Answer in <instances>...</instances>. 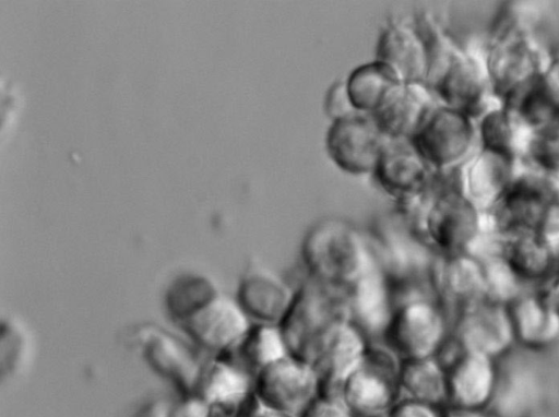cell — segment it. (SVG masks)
Instances as JSON below:
<instances>
[{"label":"cell","instance_id":"cell-11","mask_svg":"<svg viewBox=\"0 0 559 417\" xmlns=\"http://www.w3.org/2000/svg\"><path fill=\"white\" fill-rule=\"evenodd\" d=\"M320 392V380L312 365L290 354L263 367L253 377V393L259 401L299 417Z\"/></svg>","mask_w":559,"mask_h":417},{"label":"cell","instance_id":"cell-37","mask_svg":"<svg viewBox=\"0 0 559 417\" xmlns=\"http://www.w3.org/2000/svg\"><path fill=\"white\" fill-rule=\"evenodd\" d=\"M444 407L401 397L385 417H442Z\"/></svg>","mask_w":559,"mask_h":417},{"label":"cell","instance_id":"cell-28","mask_svg":"<svg viewBox=\"0 0 559 417\" xmlns=\"http://www.w3.org/2000/svg\"><path fill=\"white\" fill-rule=\"evenodd\" d=\"M507 107L535 131L559 120V52L550 56L539 78Z\"/></svg>","mask_w":559,"mask_h":417},{"label":"cell","instance_id":"cell-35","mask_svg":"<svg viewBox=\"0 0 559 417\" xmlns=\"http://www.w3.org/2000/svg\"><path fill=\"white\" fill-rule=\"evenodd\" d=\"M483 272L488 301L503 306L518 298L520 278L502 258L490 260Z\"/></svg>","mask_w":559,"mask_h":417},{"label":"cell","instance_id":"cell-7","mask_svg":"<svg viewBox=\"0 0 559 417\" xmlns=\"http://www.w3.org/2000/svg\"><path fill=\"white\" fill-rule=\"evenodd\" d=\"M401 362L383 343H370L340 390L341 400L354 417H385L402 397Z\"/></svg>","mask_w":559,"mask_h":417},{"label":"cell","instance_id":"cell-3","mask_svg":"<svg viewBox=\"0 0 559 417\" xmlns=\"http://www.w3.org/2000/svg\"><path fill=\"white\" fill-rule=\"evenodd\" d=\"M427 37L430 61L426 83L440 104L476 121L502 105L493 94L484 56L462 48L441 27Z\"/></svg>","mask_w":559,"mask_h":417},{"label":"cell","instance_id":"cell-9","mask_svg":"<svg viewBox=\"0 0 559 417\" xmlns=\"http://www.w3.org/2000/svg\"><path fill=\"white\" fill-rule=\"evenodd\" d=\"M411 142L436 172H448L461 167L479 147L477 121L439 103Z\"/></svg>","mask_w":559,"mask_h":417},{"label":"cell","instance_id":"cell-42","mask_svg":"<svg viewBox=\"0 0 559 417\" xmlns=\"http://www.w3.org/2000/svg\"><path fill=\"white\" fill-rule=\"evenodd\" d=\"M542 299L559 313V277L551 284L546 297Z\"/></svg>","mask_w":559,"mask_h":417},{"label":"cell","instance_id":"cell-2","mask_svg":"<svg viewBox=\"0 0 559 417\" xmlns=\"http://www.w3.org/2000/svg\"><path fill=\"white\" fill-rule=\"evenodd\" d=\"M300 259L309 278L342 290L377 263L369 231L341 217L322 218L306 231Z\"/></svg>","mask_w":559,"mask_h":417},{"label":"cell","instance_id":"cell-39","mask_svg":"<svg viewBox=\"0 0 559 417\" xmlns=\"http://www.w3.org/2000/svg\"><path fill=\"white\" fill-rule=\"evenodd\" d=\"M169 417H209V405L197 395H185L170 406Z\"/></svg>","mask_w":559,"mask_h":417},{"label":"cell","instance_id":"cell-18","mask_svg":"<svg viewBox=\"0 0 559 417\" xmlns=\"http://www.w3.org/2000/svg\"><path fill=\"white\" fill-rule=\"evenodd\" d=\"M518 159L478 147L455 169L459 190L483 212L492 208L514 179Z\"/></svg>","mask_w":559,"mask_h":417},{"label":"cell","instance_id":"cell-20","mask_svg":"<svg viewBox=\"0 0 559 417\" xmlns=\"http://www.w3.org/2000/svg\"><path fill=\"white\" fill-rule=\"evenodd\" d=\"M374 59L388 64L405 83H426L429 48L415 22L393 21L384 26L377 40Z\"/></svg>","mask_w":559,"mask_h":417},{"label":"cell","instance_id":"cell-23","mask_svg":"<svg viewBox=\"0 0 559 417\" xmlns=\"http://www.w3.org/2000/svg\"><path fill=\"white\" fill-rule=\"evenodd\" d=\"M445 374V407L483 410L491 402L496 383L489 357L466 352Z\"/></svg>","mask_w":559,"mask_h":417},{"label":"cell","instance_id":"cell-8","mask_svg":"<svg viewBox=\"0 0 559 417\" xmlns=\"http://www.w3.org/2000/svg\"><path fill=\"white\" fill-rule=\"evenodd\" d=\"M448 314L433 296L396 303L382 342L401 360L435 357L449 336Z\"/></svg>","mask_w":559,"mask_h":417},{"label":"cell","instance_id":"cell-43","mask_svg":"<svg viewBox=\"0 0 559 417\" xmlns=\"http://www.w3.org/2000/svg\"><path fill=\"white\" fill-rule=\"evenodd\" d=\"M547 239L550 243V248H551V252H552L554 267L559 271V235H557L555 237L547 238Z\"/></svg>","mask_w":559,"mask_h":417},{"label":"cell","instance_id":"cell-24","mask_svg":"<svg viewBox=\"0 0 559 417\" xmlns=\"http://www.w3.org/2000/svg\"><path fill=\"white\" fill-rule=\"evenodd\" d=\"M438 104L427 83L407 82L372 117L390 139L411 140L426 116Z\"/></svg>","mask_w":559,"mask_h":417},{"label":"cell","instance_id":"cell-38","mask_svg":"<svg viewBox=\"0 0 559 417\" xmlns=\"http://www.w3.org/2000/svg\"><path fill=\"white\" fill-rule=\"evenodd\" d=\"M300 417H354L338 396L320 395Z\"/></svg>","mask_w":559,"mask_h":417},{"label":"cell","instance_id":"cell-33","mask_svg":"<svg viewBox=\"0 0 559 417\" xmlns=\"http://www.w3.org/2000/svg\"><path fill=\"white\" fill-rule=\"evenodd\" d=\"M218 293L219 289L209 276L195 272L182 273L166 289V309L181 324Z\"/></svg>","mask_w":559,"mask_h":417},{"label":"cell","instance_id":"cell-41","mask_svg":"<svg viewBox=\"0 0 559 417\" xmlns=\"http://www.w3.org/2000/svg\"><path fill=\"white\" fill-rule=\"evenodd\" d=\"M442 417H489L485 416L483 410H469L454 407H444Z\"/></svg>","mask_w":559,"mask_h":417},{"label":"cell","instance_id":"cell-13","mask_svg":"<svg viewBox=\"0 0 559 417\" xmlns=\"http://www.w3.org/2000/svg\"><path fill=\"white\" fill-rule=\"evenodd\" d=\"M371 176L400 207L426 195L432 189L436 171L411 140L390 139Z\"/></svg>","mask_w":559,"mask_h":417},{"label":"cell","instance_id":"cell-10","mask_svg":"<svg viewBox=\"0 0 559 417\" xmlns=\"http://www.w3.org/2000/svg\"><path fill=\"white\" fill-rule=\"evenodd\" d=\"M559 201V178L533 167L518 171L507 191L496 203V228L510 236L538 233Z\"/></svg>","mask_w":559,"mask_h":417},{"label":"cell","instance_id":"cell-36","mask_svg":"<svg viewBox=\"0 0 559 417\" xmlns=\"http://www.w3.org/2000/svg\"><path fill=\"white\" fill-rule=\"evenodd\" d=\"M323 111L330 122L358 114L350 99L345 79L334 81L326 90Z\"/></svg>","mask_w":559,"mask_h":417},{"label":"cell","instance_id":"cell-32","mask_svg":"<svg viewBox=\"0 0 559 417\" xmlns=\"http://www.w3.org/2000/svg\"><path fill=\"white\" fill-rule=\"evenodd\" d=\"M502 259L519 278L537 279L555 269L550 243L538 233L510 236L503 245Z\"/></svg>","mask_w":559,"mask_h":417},{"label":"cell","instance_id":"cell-12","mask_svg":"<svg viewBox=\"0 0 559 417\" xmlns=\"http://www.w3.org/2000/svg\"><path fill=\"white\" fill-rule=\"evenodd\" d=\"M389 140L372 116L358 112L330 122L324 146L329 158L342 171L366 176L372 175Z\"/></svg>","mask_w":559,"mask_h":417},{"label":"cell","instance_id":"cell-29","mask_svg":"<svg viewBox=\"0 0 559 417\" xmlns=\"http://www.w3.org/2000/svg\"><path fill=\"white\" fill-rule=\"evenodd\" d=\"M507 309L514 337L532 347H542L559 333V313L542 298H516Z\"/></svg>","mask_w":559,"mask_h":417},{"label":"cell","instance_id":"cell-1","mask_svg":"<svg viewBox=\"0 0 559 417\" xmlns=\"http://www.w3.org/2000/svg\"><path fill=\"white\" fill-rule=\"evenodd\" d=\"M537 20L532 5L510 2L493 23L484 58L493 94L502 105L536 81L550 58L534 34Z\"/></svg>","mask_w":559,"mask_h":417},{"label":"cell","instance_id":"cell-6","mask_svg":"<svg viewBox=\"0 0 559 417\" xmlns=\"http://www.w3.org/2000/svg\"><path fill=\"white\" fill-rule=\"evenodd\" d=\"M347 321L345 290L308 277L296 288L292 306L278 325L288 353L312 365L328 339Z\"/></svg>","mask_w":559,"mask_h":417},{"label":"cell","instance_id":"cell-4","mask_svg":"<svg viewBox=\"0 0 559 417\" xmlns=\"http://www.w3.org/2000/svg\"><path fill=\"white\" fill-rule=\"evenodd\" d=\"M368 231L377 264L392 287L395 303L414 296H433L430 276L438 253L399 212L380 216Z\"/></svg>","mask_w":559,"mask_h":417},{"label":"cell","instance_id":"cell-5","mask_svg":"<svg viewBox=\"0 0 559 417\" xmlns=\"http://www.w3.org/2000/svg\"><path fill=\"white\" fill-rule=\"evenodd\" d=\"M397 212L442 255L469 253L483 229V211L454 188L432 187L418 202Z\"/></svg>","mask_w":559,"mask_h":417},{"label":"cell","instance_id":"cell-27","mask_svg":"<svg viewBox=\"0 0 559 417\" xmlns=\"http://www.w3.org/2000/svg\"><path fill=\"white\" fill-rule=\"evenodd\" d=\"M345 81L356 110L370 116L376 115L405 83L393 69L377 59L354 68Z\"/></svg>","mask_w":559,"mask_h":417},{"label":"cell","instance_id":"cell-44","mask_svg":"<svg viewBox=\"0 0 559 417\" xmlns=\"http://www.w3.org/2000/svg\"><path fill=\"white\" fill-rule=\"evenodd\" d=\"M559 121V120H558Z\"/></svg>","mask_w":559,"mask_h":417},{"label":"cell","instance_id":"cell-26","mask_svg":"<svg viewBox=\"0 0 559 417\" xmlns=\"http://www.w3.org/2000/svg\"><path fill=\"white\" fill-rule=\"evenodd\" d=\"M253 394V376L228 357L214 356L202 365L194 395L207 405L243 402Z\"/></svg>","mask_w":559,"mask_h":417},{"label":"cell","instance_id":"cell-34","mask_svg":"<svg viewBox=\"0 0 559 417\" xmlns=\"http://www.w3.org/2000/svg\"><path fill=\"white\" fill-rule=\"evenodd\" d=\"M524 158L533 168L559 178V121L534 132Z\"/></svg>","mask_w":559,"mask_h":417},{"label":"cell","instance_id":"cell-15","mask_svg":"<svg viewBox=\"0 0 559 417\" xmlns=\"http://www.w3.org/2000/svg\"><path fill=\"white\" fill-rule=\"evenodd\" d=\"M146 362L160 376L171 380L185 395H194L202 365L178 338L155 325H139L132 332Z\"/></svg>","mask_w":559,"mask_h":417},{"label":"cell","instance_id":"cell-30","mask_svg":"<svg viewBox=\"0 0 559 417\" xmlns=\"http://www.w3.org/2000/svg\"><path fill=\"white\" fill-rule=\"evenodd\" d=\"M400 386L402 397L447 406V374L436 357L402 360Z\"/></svg>","mask_w":559,"mask_h":417},{"label":"cell","instance_id":"cell-19","mask_svg":"<svg viewBox=\"0 0 559 417\" xmlns=\"http://www.w3.org/2000/svg\"><path fill=\"white\" fill-rule=\"evenodd\" d=\"M295 294L296 289L277 273L251 265L239 279L236 300L252 323L280 324Z\"/></svg>","mask_w":559,"mask_h":417},{"label":"cell","instance_id":"cell-14","mask_svg":"<svg viewBox=\"0 0 559 417\" xmlns=\"http://www.w3.org/2000/svg\"><path fill=\"white\" fill-rule=\"evenodd\" d=\"M251 325V320L236 298L222 293L181 323L190 338L199 346L214 353V356L231 353Z\"/></svg>","mask_w":559,"mask_h":417},{"label":"cell","instance_id":"cell-17","mask_svg":"<svg viewBox=\"0 0 559 417\" xmlns=\"http://www.w3.org/2000/svg\"><path fill=\"white\" fill-rule=\"evenodd\" d=\"M348 321L370 343H381L396 303L391 285L376 263L345 290Z\"/></svg>","mask_w":559,"mask_h":417},{"label":"cell","instance_id":"cell-21","mask_svg":"<svg viewBox=\"0 0 559 417\" xmlns=\"http://www.w3.org/2000/svg\"><path fill=\"white\" fill-rule=\"evenodd\" d=\"M452 334L466 352L489 358L504 350L514 336L507 308L490 301H478L462 312Z\"/></svg>","mask_w":559,"mask_h":417},{"label":"cell","instance_id":"cell-31","mask_svg":"<svg viewBox=\"0 0 559 417\" xmlns=\"http://www.w3.org/2000/svg\"><path fill=\"white\" fill-rule=\"evenodd\" d=\"M288 354L278 324L252 323L240 344L223 356L234 360L254 377L260 369Z\"/></svg>","mask_w":559,"mask_h":417},{"label":"cell","instance_id":"cell-16","mask_svg":"<svg viewBox=\"0 0 559 417\" xmlns=\"http://www.w3.org/2000/svg\"><path fill=\"white\" fill-rule=\"evenodd\" d=\"M433 296L443 310L456 318L485 296L483 265L469 253L438 254L430 276Z\"/></svg>","mask_w":559,"mask_h":417},{"label":"cell","instance_id":"cell-25","mask_svg":"<svg viewBox=\"0 0 559 417\" xmlns=\"http://www.w3.org/2000/svg\"><path fill=\"white\" fill-rule=\"evenodd\" d=\"M479 146L510 156L525 157L535 130L520 114L504 105H499L477 120Z\"/></svg>","mask_w":559,"mask_h":417},{"label":"cell","instance_id":"cell-22","mask_svg":"<svg viewBox=\"0 0 559 417\" xmlns=\"http://www.w3.org/2000/svg\"><path fill=\"white\" fill-rule=\"evenodd\" d=\"M369 345L367 337L349 321L332 334L312 362L320 380V395L340 397L343 382L361 362Z\"/></svg>","mask_w":559,"mask_h":417},{"label":"cell","instance_id":"cell-40","mask_svg":"<svg viewBox=\"0 0 559 417\" xmlns=\"http://www.w3.org/2000/svg\"><path fill=\"white\" fill-rule=\"evenodd\" d=\"M245 417H299L265 405L255 395Z\"/></svg>","mask_w":559,"mask_h":417}]
</instances>
